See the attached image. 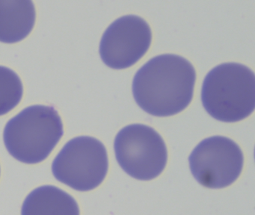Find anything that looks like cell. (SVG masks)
Here are the masks:
<instances>
[{
  "instance_id": "obj_1",
  "label": "cell",
  "mask_w": 255,
  "mask_h": 215,
  "mask_svg": "<svg viewBox=\"0 0 255 215\" xmlns=\"http://www.w3.org/2000/svg\"><path fill=\"white\" fill-rule=\"evenodd\" d=\"M196 73L183 57L158 55L141 67L132 81L138 106L149 114L169 116L184 110L193 97Z\"/></svg>"
},
{
  "instance_id": "obj_2",
  "label": "cell",
  "mask_w": 255,
  "mask_h": 215,
  "mask_svg": "<svg viewBox=\"0 0 255 215\" xmlns=\"http://www.w3.org/2000/svg\"><path fill=\"white\" fill-rule=\"evenodd\" d=\"M201 101L217 120L234 122L251 115L255 108V77L249 67L225 63L209 72L203 82Z\"/></svg>"
},
{
  "instance_id": "obj_3",
  "label": "cell",
  "mask_w": 255,
  "mask_h": 215,
  "mask_svg": "<svg viewBox=\"0 0 255 215\" xmlns=\"http://www.w3.org/2000/svg\"><path fill=\"white\" fill-rule=\"evenodd\" d=\"M64 134L63 124L51 106H29L10 119L4 128L5 147L11 156L25 164L44 161Z\"/></svg>"
},
{
  "instance_id": "obj_4",
  "label": "cell",
  "mask_w": 255,
  "mask_h": 215,
  "mask_svg": "<svg viewBox=\"0 0 255 215\" xmlns=\"http://www.w3.org/2000/svg\"><path fill=\"white\" fill-rule=\"evenodd\" d=\"M107 149L95 137L80 136L71 139L53 161L52 172L56 179L78 191L99 186L107 176Z\"/></svg>"
},
{
  "instance_id": "obj_5",
  "label": "cell",
  "mask_w": 255,
  "mask_h": 215,
  "mask_svg": "<svg viewBox=\"0 0 255 215\" xmlns=\"http://www.w3.org/2000/svg\"><path fill=\"white\" fill-rule=\"evenodd\" d=\"M114 149L121 167L138 180L157 177L166 165L165 142L148 125L132 124L122 128L115 139Z\"/></svg>"
},
{
  "instance_id": "obj_6",
  "label": "cell",
  "mask_w": 255,
  "mask_h": 215,
  "mask_svg": "<svg viewBox=\"0 0 255 215\" xmlns=\"http://www.w3.org/2000/svg\"><path fill=\"white\" fill-rule=\"evenodd\" d=\"M191 172L198 183L223 188L234 183L243 167V154L234 140L222 136L204 139L189 157Z\"/></svg>"
},
{
  "instance_id": "obj_7",
  "label": "cell",
  "mask_w": 255,
  "mask_h": 215,
  "mask_svg": "<svg viewBox=\"0 0 255 215\" xmlns=\"http://www.w3.org/2000/svg\"><path fill=\"white\" fill-rule=\"evenodd\" d=\"M151 40V29L147 22L140 16L127 15L107 28L100 43V55L110 68H128L144 56Z\"/></svg>"
},
{
  "instance_id": "obj_8",
  "label": "cell",
  "mask_w": 255,
  "mask_h": 215,
  "mask_svg": "<svg viewBox=\"0 0 255 215\" xmlns=\"http://www.w3.org/2000/svg\"><path fill=\"white\" fill-rule=\"evenodd\" d=\"M35 7L29 0H0V42L17 43L32 31Z\"/></svg>"
},
{
  "instance_id": "obj_9",
  "label": "cell",
  "mask_w": 255,
  "mask_h": 215,
  "mask_svg": "<svg viewBox=\"0 0 255 215\" xmlns=\"http://www.w3.org/2000/svg\"><path fill=\"white\" fill-rule=\"evenodd\" d=\"M21 215H80V209L68 193L53 185H44L26 197Z\"/></svg>"
},
{
  "instance_id": "obj_10",
  "label": "cell",
  "mask_w": 255,
  "mask_h": 215,
  "mask_svg": "<svg viewBox=\"0 0 255 215\" xmlns=\"http://www.w3.org/2000/svg\"><path fill=\"white\" fill-rule=\"evenodd\" d=\"M23 94V84L18 75L8 67L0 66V116L14 108Z\"/></svg>"
}]
</instances>
